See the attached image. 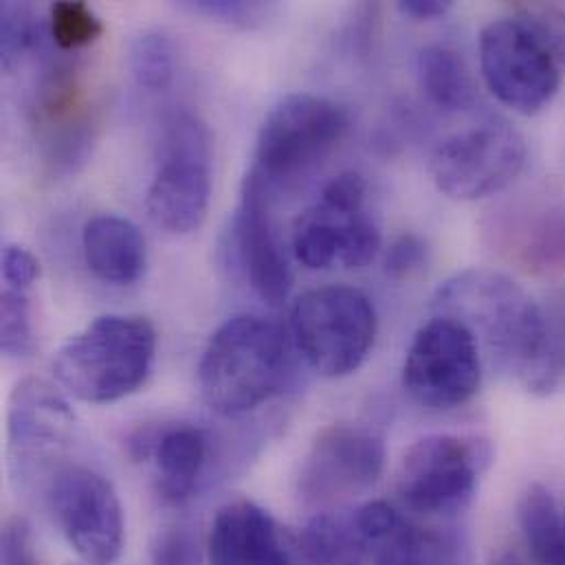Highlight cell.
I'll list each match as a JSON object with an SVG mask.
<instances>
[{
	"label": "cell",
	"instance_id": "cell-1",
	"mask_svg": "<svg viewBox=\"0 0 565 565\" xmlns=\"http://www.w3.org/2000/svg\"><path fill=\"white\" fill-rule=\"evenodd\" d=\"M288 374V332L260 315H238L212 334L199 363V387L212 412L243 416L278 396Z\"/></svg>",
	"mask_w": 565,
	"mask_h": 565
},
{
	"label": "cell",
	"instance_id": "cell-2",
	"mask_svg": "<svg viewBox=\"0 0 565 565\" xmlns=\"http://www.w3.org/2000/svg\"><path fill=\"white\" fill-rule=\"evenodd\" d=\"M434 308L462 321L504 370L524 381L540 352L546 308L520 284L500 271L467 269L436 290Z\"/></svg>",
	"mask_w": 565,
	"mask_h": 565
},
{
	"label": "cell",
	"instance_id": "cell-3",
	"mask_svg": "<svg viewBox=\"0 0 565 565\" xmlns=\"http://www.w3.org/2000/svg\"><path fill=\"white\" fill-rule=\"evenodd\" d=\"M157 356V330L143 317L104 315L75 332L55 354L60 387L90 405L135 394L150 376Z\"/></svg>",
	"mask_w": 565,
	"mask_h": 565
},
{
	"label": "cell",
	"instance_id": "cell-4",
	"mask_svg": "<svg viewBox=\"0 0 565 565\" xmlns=\"http://www.w3.org/2000/svg\"><path fill=\"white\" fill-rule=\"evenodd\" d=\"M290 334L315 372L341 379L367 359L376 339V310L370 297L354 286H319L295 301Z\"/></svg>",
	"mask_w": 565,
	"mask_h": 565
},
{
	"label": "cell",
	"instance_id": "cell-5",
	"mask_svg": "<svg viewBox=\"0 0 565 565\" xmlns=\"http://www.w3.org/2000/svg\"><path fill=\"white\" fill-rule=\"evenodd\" d=\"M350 113L334 99L292 93L265 117L256 143V172L274 192L310 174L348 135Z\"/></svg>",
	"mask_w": 565,
	"mask_h": 565
},
{
	"label": "cell",
	"instance_id": "cell-6",
	"mask_svg": "<svg viewBox=\"0 0 565 565\" xmlns=\"http://www.w3.org/2000/svg\"><path fill=\"white\" fill-rule=\"evenodd\" d=\"M212 163L214 137L207 124L194 113L174 115L146 196L148 216L157 227L185 236L203 225L212 196Z\"/></svg>",
	"mask_w": 565,
	"mask_h": 565
},
{
	"label": "cell",
	"instance_id": "cell-7",
	"mask_svg": "<svg viewBox=\"0 0 565 565\" xmlns=\"http://www.w3.org/2000/svg\"><path fill=\"white\" fill-rule=\"evenodd\" d=\"M524 135L502 117L445 137L429 157L434 185L454 201H480L509 188L524 170Z\"/></svg>",
	"mask_w": 565,
	"mask_h": 565
},
{
	"label": "cell",
	"instance_id": "cell-8",
	"mask_svg": "<svg viewBox=\"0 0 565 565\" xmlns=\"http://www.w3.org/2000/svg\"><path fill=\"white\" fill-rule=\"evenodd\" d=\"M480 66L489 90L524 117L546 110L562 86L557 55L524 18H500L482 29Z\"/></svg>",
	"mask_w": 565,
	"mask_h": 565
},
{
	"label": "cell",
	"instance_id": "cell-9",
	"mask_svg": "<svg viewBox=\"0 0 565 565\" xmlns=\"http://www.w3.org/2000/svg\"><path fill=\"white\" fill-rule=\"evenodd\" d=\"M491 462V447L478 438L434 434L416 440L396 473V493L418 515H451L465 509Z\"/></svg>",
	"mask_w": 565,
	"mask_h": 565
},
{
	"label": "cell",
	"instance_id": "cell-10",
	"mask_svg": "<svg viewBox=\"0 0 565 565\" xmlns=\"http://www.w3.org/2000/svg\"><path fill=\"white\" fill-rule=\"evenodd\" d=\"M482 383V356L476 334L458 319L436 315L414 334L405 363V392L429 409L469 403Z\"/></svg>",
	"mask_w": 565,
	"mask_h": 565
},
{
	"label": "cell",
	"instance_id": "cell-11",
	"mask_svg": "<svg viewBox=\"0 0 565 565\" xmlns=\"http://www.w3.org/2000/svg\"><path fill=\"white\" fill-rule=\"evenodd\" d=\"M49 507L75 555L115 564L124 551V509L113 484L88 467H62L49 480Z\"/></svg>",
	"mask_w": 565,
	"mask_h": 565
},
{
	"label": "cell",
	"instance_id": "cell-12",
	"mask_svg": "<svg viewBox=\"0 0 565 565\" xmlns=\"http://www.w3.org/2000/svg\"><path fill=\"white\" fill-rule=\"evenodd\" d=\"M385 467L379 434L359 425H330L310 445L297 478L299 495L315 504H332L367 491Z\"/></svg>",
	"mask_w": 565,
	"mask_h": 565
},
{
	"label": "cell",
	"instance_id": "cell-13",
	"mask_svg": "<svg viewBox=\"0 0 565 565\" xmlns=\"http://www.w3.org/2000/svg\"><path fill=\"white\" fill-rule=\"evenodd\" d=\"M75 414L64 394L42 379L20 381L7 407V443L11 467L29 478L55 462L71 445Z\"/></svg>",
	"mask_w": 565,
	"mask_h": 565
},
{
	"label": "cell",
	"instance_id": "cell-14",
	"mask_svg": "<svg viewBox=\"0 0 565 565\" xmlns=\"http://www.w3.org/2000/svg\"><path fill=\"white\" fill-rule=\"evenodd\" d=\"M31 108L42 143L55 163H75L86 157L93 141V115L79 62L46 60L35 77Z\"/></svg>",
	"mask_w": 565,
	"mask_h": 565
},
{
	"label": "cell",
	"instance_id": "cell-15",
	"mask_svg": "<svg viewBox=\"0 0 565 565\" xmlns=\"http://www.w3.org/2000/svg\"><path fill=\"white\" fill-rule=\"evenodd\" d=\"M271 196L274 190L256 172H249L234 221V243L238 263L258 297L280 306L290 292L292 274L271 216Z\"/></svg>",
	"mask_w": 565,
	"mask_h": 565
},
{
	"label": "cell",
	"instance_id": "cell-16",
	"mask_svg": "<svg viewBox=\"0 0 565 565\" xmlns=\"http://www.w3.org/2000/svg\"><path fill=\"white\" fill-rule=\"evenodd\" d=\"M210 565H306L297 535L252 500L223 507L207 537Z\"/></svg>",
	"mask_w": 565,
	"mask_h": 565
},
{
	"label": "cell",
	"instance_id": "cell-17",
	"mask_svg": "<svg viewBox=\"0 0 565 565\" xmlns=\"http://www.w3.org/2000/svg\"><path fill=\"white\" fill-rule=\"evenodd\" d=\"M82 254L102 282L130 286L146 274V238L132 221L117 214H102L84 225Z\"/></svg>",
	"mask_w": 565,
	"mask_h": 565
},
{
	"label": "cell",
	"instance_id": "cell-18",
	"mask_svg": "<svg viewBox=\"0 0 565 565\" xmlns=\"http://www.w3.org/2000/svg\"><path fill=\"white\" fill-rule=\"evenodd\" d=\"M500 236L511 260L531 274H551L565 267V207L535 205L515 212Z\"/></svg>",
	"mask_w": 565,
	"mask_h": 565
},
{
	"label": "cell",
	"instance_id": "cell-19",
	"mask_svg": "<svg viewBox=\"0 0 565 565\" xmlns=\"http://www.w3.org/2000/svg\"><path fill=\"white\" fill-rule=\"evenodd\" d=\"M210 440L192 425H174L166 429L154 445L157 487L166 502L183 504L196 491L207 467Z\"/></svg>",
	"mask_w": 565,
	"mask_h": 565
},
{
	"label": "cell",
	"instance_id": "cell-20",
	"mask_svg": "<svg viewBox=\"0 0 565 565\" xmlns=\"http://www.w3.org/2000/svg\"><path fill=\"white\" fill-rule=\"evenodd\" d=\"M365 210H339L323 201L308 207L295 223L292 252L308 269H328L341 260L345 241Z\"/></svg>",
	"mask_w": 565,
	"mask_h": 565
},
{
	"label": "cell",
	"instance_id": "cell-21",
	"mask_svg": "<svg viewBox=\"0 0 565 565\" xmlns=\"http://www.w3.org/2000/svg\"><path fill=\"white\" fill-rule=\"evenodd\" d=\"M418 82L425 97L447 113L467 110L478 97L467 62L445 44H429L418 53Z\"/></svg>",
	"mask_w": 565,
	"mask_h": 565
},
{
	"label": "cell",
	"instance_id": "cell-22",
	"mask_svg": "<svg viewBox=\"0 0 565 565\" xmlns=\"http://www.w3.org/2000/svg\"><path fill=\"white\" fill-rule=\"evenodd\" d=\"M518 518L533 564L565 565V515L544 484L524 491Z\"/></svg>",
	"mask_w": 565,
	"mask_h": 565
},
{
	"label": "cell",
	"instance_id": "cell-23",
	"mask_svg": "<svg viewBox=\"0 0 565 565\" xmlns=\"http://www.w3.org/2000/svg\"><path fill=\"white\" fill-rule=\"evenodd\" d=\"M306 565H365L370 546L359 533L352 515L321 513L297 535Z\"/></svg>",
	"mask_w": 565,
	"mask_h": 565
},
{
	"label": "cell",
	"instance_id": "cell-24",
	"mask_svg": "<svg viewBox=\"0 0 565 565\" xmlns=\"http://www.w3.org/2000/svg\"><path fill=\"white\" fill-rule=\"evenodd\" d=\"M565 381V306L546 308V323L533 367L524 385L540 396L557 392Z\"/></svg>",
	"mask_w": 565,
	"mask_h": 565
},
{
	"label": "cell",
	"instance_id": "cell-25",
	"mask_svg": "<svg viewBox=\"0 0 565 565\" xmlns=\"http://www.w3.org/2000/svg\"><path fill=\"white\" fill-rule=\"evenodd\" d=\"M130 68L141 88L166 90L177 73L174 42L163 31H143L130 46Z\"/></svg>",
	"mask_w": 565,
	"mask_h": 565
},
{
	"label": "cell",
	"instance_id": "cell-26",
	"mask_svg": "<svg viewBox=\"0 0 565 565\" xmlns=\"http://www.w3.org/2000/svg\"><path fill=\"white\" fill-rule=\"evenodd\" d=\"M104 35V22L82 0H60L49 11V38L62 51H79Z\"/></svg>",
	"mask_w": 565,
	"mask_h": 565
},
{
	"label": "cell",
	"instance_id": "cell-27",
	"mask_svg": "<svg viewBox=\"0 0 565 565\" xmlns=\"http://www.w3.org/2000/svg\"><path fill=\"white\" fill-rule=\"evenodd\" d=\"M0 345L7 359H29L35 352L29 290L2 286L0 295Z\"/></svg>",
	"mask_w": 565,
	"mask_h": 565
},
{
	"label": "cell",
	"instance_id": "cell-28",
	"mask_svg": "<svg viewBox=\"0 0 565 565\" xmlns=\"http://www.w3.org/2000/svg\"><path fill=\"white\" fill-rule=\"evenodd\" d=\"M0 31H2V66L9 71L24 53H29L31 49H35L38 40H40V26L35 24L31 11L22 4H11L4 2L2 4V22H0Z\"/></svg>",
	"mask_w": 565,
	"mask_h": 565
},
{
	"label": "cell",
	"instance_id": "cell-29",
	"mask_svg": "<svg viewBox=\"0 0 565 565\" xmlns=\"http://www.w3.org/2000/svg\"><path fill=\"white\" fill-rule=\"evenodd\" d=\"M427 265V243L416 234L398 236L385 254V276L392 280H407L420 274Z\"/></svg>",
	"mask_w": 565,
	"mask_h": 565
},
{
	"label": "cell",
	"instance_id": "cell-30",
	"mask_svg": "<svg viewBox=\"0 0 565 565\" xmlns=\"http://www.w3.org/2000/svg\"><path fill=\"white\" fill-rule=\"evenodd\" d=\"M535 31L546 40L559 64H565V2H537L524 9Z\"/></svg>",
	"mask_w": 565,
	"mask_h": 565
},
{
	"label": "cell",
	"instance_id": "cell-31",
	"mask_svg": "<svg viewBox=\"0 0 565 565\" xmlns=\"http://www.w3.org/2000/svg\"><path fill=\"white\" fill-rule=\"evenodd\" d=\"M152 565H203L199 544L188 531H163L152 544Z\"/></svg>",
	"mask_w": 565,
	"mask_h": 565
},
{
	"label": "cell",
	"instance_id": "cell-32",
	"mask_svg": "<svg viewBox=\"0 0 565 565\" xmlns=\"http://www.w3.org/2000/svg\"><path fill=\"white\" fill-rule=\"evenodd\" d=\"M40 278V263L38 258L20 247V245H4L2 249V284L18 290H31V286Z\"/></svg>",
	"mask_w": 565,
	"mask_h": 565
},
{
	"label": "cell",
	"instance_id": "cell-33",
	"mask_svg": "<svg viewBox=\"0 0 565 565\" xmlns=\"http://www.w3.org/2000/svg\"><path fill=\"white\" fill-rule=\"evenodd\" d=\"M2 565H40L24 518H9L2 526Z\"/></svg>",
	"mask_w": 565,
	"mask_h": 565
},
{
	"label": "cell",
	"instance_id": "cell-34",
	"mask_svg": "<svg viewBox=\"0 0 565 565\" xmlns=\"http://www.w3.org/2000/svg\"><path fill=\"white\" fill-rule=\"evenodd\" d=\"M192 7L199 9L201 13L223 18L225 22L241 24V26L256 24L269 11V7L260 4V2H243V0H238V2H232V0H199Z\"/></svg>",
	"mask_w": 565,
	"mask_h": 565
},
{
	"label": "cell",
	"instance_id": "cell-35",
	"mask_svg": "<svg viewBox=\"0 0 565 565\" xmlns=\"http://www.w3.org/2000/svg\"><path fill=\"white\" fill-rule=\"evenodd\" d=\"M451 7H454V2H447V0H403V2H398L401 13H405L407 18H416V20L443 18Z\"/></svg>",
	"mask_w": 565,
	"mask_h": 565
},
{
	"label": "cell",
	"instance_id": "cell-36",
	"mask_svg": "<svg viewBox=\"0 0 565 565\" xmlns=\"http://www.w3.org/2000/svg\"><path fill=\"white\" fill-rule=\"evenodd\" d=\"M491 565H526L518 555H511V553H504V555H500L495 562Z\"/></svg>",
	"mask_w": 565,
	"mask_h": 565
}]
</instances>
